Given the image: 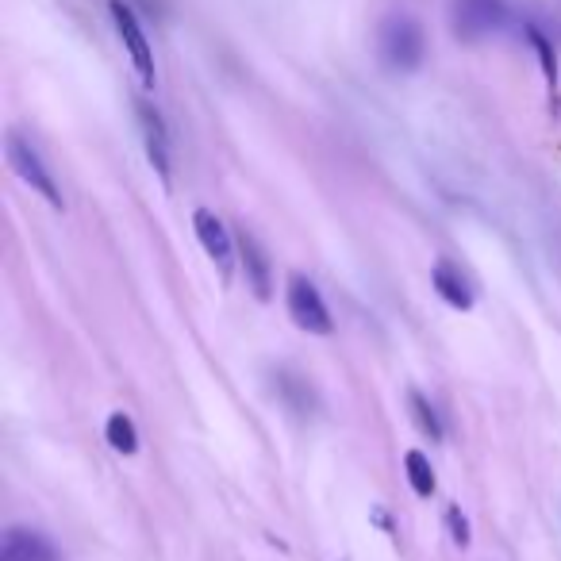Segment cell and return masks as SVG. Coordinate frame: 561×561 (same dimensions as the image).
<instances>
[{
    "mask_svg": "<svg viewBox=\"0 0 561 561\" xmlns=\"http://www.w3.org/2000/svg\"><path fill=\"white\" fill-rule=\"evenodd\" d=\"M404 473H408V485L419 500H431L435 496V469H431V458L423 450H408L404 454Z\"/></svg>",
    "mask_w": 561,
    "mask_h": 561,
    "instance_id": "4fadbf2b",
    "label": "cell"
},
{
    "mask_svg": "<svg viewBox=\"0 0 561 561\" xmlns=\"http://www.w3.org/2000/svg\"><path fill=\"white\" fill-rule=\"evenodd\" d=\"M377 54L385 62V70L392 74H415L427 58V35L415 16H404V12H392L381 20L377 27Z\"/></svg>",
    "mask_w": 561,
    "mask_h": 561,
    "instance_id": "6da1fadb",
    "label": "cell"
},
{
    "mask_svg": "<svg viewBox=\"0 0 561 561\" xmlns=\"http://www.w3.org/2000/svg\"><path fill=\"white\" fill-rule=\"evenodd\" d=\"M508 24V0H454L450 27L462 43H481Z\"/></svg>",
    "mask_w": 561,
    "mask_h": 561,
    "instance_id": "277c9868",
    "label": "cell"
},
{
    "mask_svg": "<svg viewBox=\"0 0 561 561\" xmlns=\"http://www.w3.org/2000/svg\"><path fill=\"white\" fill-rule=\"evenodd\" d=\"M446 527H450L454 546H469V519H465L458 508H450V512H446Z\"/></svg>",
    "mask_w": 561,
    "mask_h": 561,
    "instance_id": "2e32d148",
    "label": "cell"
},
{
    "mask_svg": "<svg viewBox=\"0 0 561 561\" xmlns=\"http://www.w3.org/2000/svg\"><path fill=\"white\" fill-rule=\"evenodd\" d=\"M285 308H289V316H293L296 327L308 331V335H331V331H335V319L327 312L316 281H308L304 273H293V277H289V285H285Z\"/></svg>",
    "mask_w": 561,
    "mask_h": 561,
    "instance_id": "5b68a950",
    "label": "cell"
},
{
    "mask_svg": "<svg viewBox=\"0 0 561 561\" xmlns=\"http://www.w3.org/2000/svg\"><path fill=\"white\" fill-rule=\"evenodd\" d=\"M108 12H112L116 35H120V43L127 50V58H131V66H135L139 81H143V89H154V81H158V74H154V50H150V39L143 24H139V16H135V8L127 0H112Z\"/></svg>",
    "mask_w": 561,
    "mask_h": 561,
    "instance_id": "3957f363",
    "label": "cell"
},
{
    "mask_svg": "<svg viewBox=\"0 0 561 561\" xmlns=\"http://www.w3.org/2000/svg\"><path fill=\"white\" fill-rule=\"evenodd\" d=\"M408 408H412V419H415V427L427 435L431 442H442L446 439V427H442V415L439 408L423 396V392H408Z\"/></svg>",
    "mask_w": 561,
    "mask_h": 561,
    "instance_id": "5bb4252c",
    "label": "cell"
},
{
    "mask_svg": "<svg viewBox=\"0 0 561 561\" xmlns=\"http://www.w3.org/2000/svg\"><path fill=\"white\" fill-rule=\"evenodd\" d=\"M277 392L289 400V408H293V412L304 415L308 408H312V389H308V381H304V377H293V373H285V369H281V373H277Z\"/></svg>",
    "mask_w": 561,
    "mask_h": 561,
    "instance_id": "9a60e30c",
    "label": "cell"
},
{
    "mask_svg": "<svg viewBox=\"0 0 561 561\" xmlns=\"http://www.w3.org/2000/svg\"><path fill=\"white\" fill-rule=\"evenodd\" d=\"M235 243H239V262H243L246 285L254 289L258 300H269V293H273V266H269V254L246 227L235 235Z\"/></svg>",
    "mask_w": 561,
    "mask_h": 561,
    "instance_id": "9c48e42d",
    "label": "cell"
},
{
    "mask_svg": "<svg viewBox=\"0 0 561 561\" xmlns=\"http://www.w3.org/2000/svg\"><path fill=\"white\" fill-rule=\"evenodd\" d=\"M369 519H373V523H377L385 535H396V527H392V519H389V512H385V508H373V512H369Z\"/></svg>",
    "mask_w": 561,
    "mask_h": 561,
    "instance_id": "e0dca14e",
    "label": "cell"
},
{
    "mask_svg": "<svg viewBox=\"0 0 561 561\" xmlns=\"http://www.w3.org/2000/svg\"><path fill=\"white\" fill-rule=\"evenodd\" d=\"M104 439L116 454H139V431H135V419L127 412H112L104 423Z\"/></svg>",
    "mask_w": 561,
    "mask_h": 561,
    "instance_id": "7c38bea8",
    "label": "cell"
},
{
    "mask_svg": "<svg viewBox=\"0 0 561 561\" xmlns=\"http://www.w3.org/2000/svg\"><path fill=\"white\" fill-rule=\"evenodd\" d=\"M523 35H527V43H531V50H535L538 58V70H542V77H546V89H550V97H554V104H558V54H554V43L546 39V31L538 24H523Z\"/></svg>",
    "mask_w": 561,
    "mask_h": 561,
    "instance_id": "8fae6325",
    "label": "cell"
},
{
    "mask_svg": "<svg viewBox=\"0 0 561 561\" xmlns=\"http://www.w3.org/2000/svg\"><path fill=\"white\" fill-rule=\"evenodd\" d=\"M431 285H435V293H439L450 308H458V312H469V308H473V281L465 277L458 262L439 258L435 269H431Z\"/></svg>",
    "mask_w": 561,
    "mask_h": 561,
    "instance_id": "30bf717a",
    "label": "cell"
},
{
    "mask_svg": "<svg viewBox=\"0 0 561 561\" xmlns=\"http://www.w3.org/2000/svg\"><path fill=\"white\" fill-rule=\"evenodd\" d=\"M4 150H8V166L16 170V177H20L24 185H31V193L43 196L50 208H62V189H58V181H54L50 166L43 162V154L35 150V143L24 139L20 131H8Z\"/></svg>",
    "mask_w": 561,
    "mask_h": 561,
    "instance_id": "7a4b0ae2",
    "label": "cell"
},
{
    "mask_svg": "<svg viewBox=\"0 0 561 561\" xmlns=\"http://www.w3.org/2000/svg\"><path fill=\"white\" fill-rule=\"evenodd\" d=\"M0 561H62L43 531L35 527H8L4 542H0Z\"/></svg>",
    "mask_w": 561,
    "mask_h": 561,
    "instance_id": "ba28073f",
    "label": "cell"
},
{
    "mask_svg": "<svg viewBox=\"0 0 561 561\" xmlns=\"http://www.w3.org/2000/svg\"><path fill=\"white\" fill-rule=\"evenodd\" d=\"M193 227H196V239L204 246V254L220 266L223 281L231 277V266H235V254H239V243L231 239V231L223 227V220L216 212H208V208H196L193 212Z\"/></svg>",
    "mask_w": 561,
    "mask_h": 561,
    "instance_id": "8992f818",
    "label": "cell"
},
{
    "mask_svg": "<svg viewBox=\"0 0 561 561\" xmlns=\"http://www.w3.org/2000/svg\"><path fill=\"white\" fill-rule=\"evenodd\" d=\"M135 112H139V127H143V143H147L150 166H154L158 177L170 185V131H166V120H162V112H158L150 100H139Z\"/></svg>",
    "mask_w": 561,
    "mask_h": 561,
    "instance_id": "52a82bcc",
    "label": "cell"
}]
</instances>
